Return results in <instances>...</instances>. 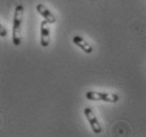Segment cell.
<instances>
[{
  "label": "cell",
  "mask_w": 146,
  "mask_h": 137,
  "mask_svg": "<svg viewBox=\"0 0 146 137\" xmlns=\"http://www.w3.org/2000/svg\"><path fill=\"white\" fill-rule=\"evenodd\" d=\"M23 16V7L18 4L15 9L14 20H13V31H12V41L15 46L21 44V22Z\"/></svg>",
  "instance_id": "obj_1"
},
{
  "label": "cell",
  "mask_w": 146,
  "mask_h": 137,
  "mask_svg": "<svg viewBox=\"0 0 146 137\" xmlns=\"http://www.w3.org/2000/svg\"><path fill=\"white\" fill-rule=\"evenodd\" d=\"M86 98L91 101H105L115 103L119 101V95L114 93H100V92H87Z\"/></svg>",
  "instance_id": "obj_2"
},
{
  "label": "cell",
  "mask_w": 146,
  "mask_h": 137,
  "mask_svg": "<svg viewBox=\"0 0 146 137\" xmlns=\"http://www.w3.org/2000/svg\"><path fill=\"white\" fill-rule=\"evenodd\" d=\"M84 114L86 116V118L88 119L89 123H90V126H91L92 131L94 132V134L102 133V126H101V123H100V121L96 118L94 112L92 111L90 108H85Z\"/></svg>",
  "instance_id": "obj_3"
},
{
  "label": "cell",
  "mask_w": 146,
  "mask_h": 137,
  "mask_svg": "<svg viewBox=\"0 0 146 137\" xmlns=\"http://www.w3.org/2000/svg\"><path fill=\"white\" fill-rule=\"evenodd\" d=\"M50 22L44 19L40 23V45L47 48L50 45Z\"/></svg>",
  "instance_id": "obj_4"
},
{
  "label": "cell",
  "mask_w": 146,
  "mask_h": 137,
  "mask_svg": "<svg viewBox=\"0 0 146 137\" xmlns=\"http://www.w3.org/2000/svg\"><path fill=\"white\" fill-rule=\"evenodd\" d=\"M36 10H37V12H38V13L44 17V19L48 20L50 23H54V22H56V17L54 16V14H53L50 10H48L44 4H40V3L37 4Z\"/></svg>",
  "instance_id": "obj_5"
},
{
  "label": "cell",
  "mask_w": 146,
  "mask_h": 137,
  "mask_svg": "<svg viewBox=\"0 0 146 137\" xmlns=\"http://www.w3.org/2000/svg\"><path fill=\"white\" fill-rule=\"evenodd\" d=\"M73 43H74V45H76L77 47H80L84 52H86V53H92V51H93V47L88 41H85L83 37L80 36V35H75V36L73 37Z\"/></svg>",
  "instance_id": "obj_6"
},
{
  "label": "cell",
  "mask_w": 146,
  "mask_h": 137,
  "mask_svg": "<svg viewBox=\"0 0 146 137\" xmlns=\"http://www.w3.org/2000/svg\"><path fill=\"white\" fill-rule=\"evenodd\" d=\"M7 29L4 28V26H0V35H1V37H4V36H7Z\"/></svg>",
  "instance_id": "obj_7"
}]
</instances>
